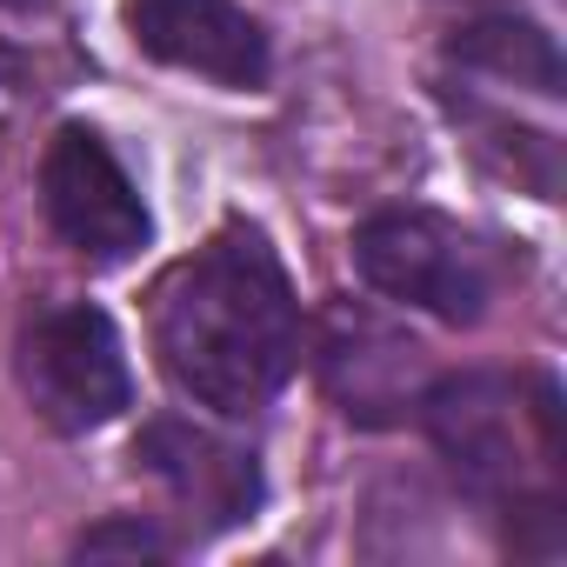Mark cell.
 I'll return each instance as SVG.
<instances>
[{"instance_id": "1", "label": "cell", "mask_w": 567, "mask_h": 567, "mask_svg": "<svg viewBox=\"0 0 567 567\" xmlns=\"http://www.w3.org/2000/svg\"><path fill=\"white\" fill-rule=\"evenodd\" d=\"M154 354L167 381L214 414H254L295 374L301 308L254 227H220L194 260L161 274Z\"/></svg>"}, {"instance_id": "2", "label": "cell", "mask_w": 567, "mask_h": 567, "mask_svg": "<svg viewBox=\"0 0 567 567\" xmlns=\"http://www.w3.org/2000/svg\"><path fill=\"white\" fill-rule=\"evenodd\" d=\"M427 427L441 454L494 494H520L527 454L560 461V427H554V394L534 388V408L507 374H454L427 394Z\"/></svg>"}, {"instance_id": "3", "label": "cell", "mask_w": 567, "mask_h": 567, "mask_svg": "<svg viewBox=\"0 0 567 567\" xmlns=\"http://www.w3.org/2000/svg\"><path fill=\"white\" fill-rule=\"evenodd\" d=\"M354 260L368 274V288H381L388 301H408L434 321H454V328L481 321V308L494 295L481 247L441 214H374V220H361Z\"/></svg>"}, {"instance_id": "4", "label": "cell", "mask_w": 567, "mask_h": 567, "mask_svg": "<svg viewBox=\"0 0 567 567\" xmlns=\"http://www.w3.org/2000/svg\"><path fill=\"white\" fill-rule=\"evenodd\" d=\"M21 381L34 394V408L68 427V434H87V427H107L134 381H127V354H121V334L101 308L74 301V308H48L28 341H21Z\"/></svg>"}, {"instance_id": "5", "label": "cell", "mask_w": 567, "mask_h": 567, "mask_svg": "<svg viewBox=\"0 0 567 567\" xmlns=\"http://www.w3.org/2000/svg\"><path fill=\"white\" fill-rule=\"evenodd\" d=\"M41 200L54 234L87 260H127L147 240V207L114 161V147L87 127H61L41 161Z\"/></svg>"}, {"instance_id": "6", "label": "cell", "mask_w": 567, "mask_h": 567, "mask_svg": "<svg viewBox=\"0 0 567 567\" xmlns=\"http://www.w3.org/2000/svg\"><path fill=\"white\" fill-rule=\"evenodd\" d=\"M127 28L141 54L207 74L220 87H260L267 81V34L234 0H127Z\"/></svg>"}, {"instance_id": "7", "label": "cell", "mask_w": 567, "mask_h": 567, "mask_svg": "<svg viewBox=\"0 0 567 567\" xmlns=\"http://www.w3.org/2000/svg\"><path fill=\"white\" fill-rule=\"evenodd\" d=\"M134 461L187 507L200 514L207 527H234L240 514H254L260 501V474H254V454L187 427V421H154L141 441H134Z\"/></svg>"}, {"instance_id": "8", "label": "cell", "mask_w": 567, "mask_h": 567, "mask_svg": "<svg viewBox=\"0 0 567 567\" xmlns=\"http://www.w3.org/2000/svg\"><path fill=\"white\" fill-rule=\"evenodd\" d=\"M447 54L461 68H481V74H501L514 87H534V94H560V48L554 34H540L534 21H474L447 41Z\"/></svg>"}, {"instance_id": "9", "label": "cell", "mask_w": 567, "mask_h": 567, "mask_svg": "<svg viewBox=\"0 0 567 567\" xmlns=\"http://www.w3.org/2000/svg\"><path fill=\"white\" fill-rule=\"evenodd\" d=\"M107 554H127V560H161L167 540L147 527V520H101L94 534H81V560H107Z\"/></svg>"}, {"instance_id": "10", "label": "cell", "mask_w": 567, "mask_h": 567, "mask_svg": "<svg viewBox=\"0 0 567 567\" xmlns=\"http://www.w3.org/2000/svg\"><path fill=\"white\" fill-rule=\"evenodd\" d=\"M14 8H28V0H14Z\"/></svg>"}]
</instances>
